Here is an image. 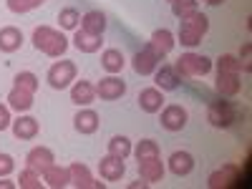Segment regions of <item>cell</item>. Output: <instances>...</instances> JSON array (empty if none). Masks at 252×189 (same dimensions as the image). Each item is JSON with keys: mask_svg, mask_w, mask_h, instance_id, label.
<instances>
[{"mask_svg": "<svg viewBox=\"0 0 252 189\" xmlns=\"http://www.w3.org/2000/svg\"><path fill=\"white\" fill-rule=\"evenodd\" d=\"M217 91L222 98H232L240 94V63H237V56L232 53H224L217 58Z\"/></svg>", "mask_w": 252, "mask_h": 189, "instance_id": "6da1fadb", "label": "cell"}, {"mask_svg": "<svg viewBox=\"0 0 252 189\" xmlns=\"http://www.w3.org/2000/svg\"><path fill=\"white\" fill-rule=\"evenodd\" d=\"M33 46L40 53H46L48 58H61L63 53H66V48H68V38L63 35L61 31L51 28V26H38L33 31Z\"/></svg>", "mask_w": 252, "mask_h": 189, "instance_id": "7a4b0ae2", "label": "cell"}, {"mask_svg": "<svg viewBox=\"0 0 252 189\" xmlns=\"http://www.w3.org/2000/svg\"><path fill=\"white\" fill-rule=\"evenodd\" d=\"M207 31H209V18H207L204 13L197 10L194 15H189V18H182V20H179V33H177V38H179L182 46L194 48V46L202 43V38L207 35Z\"/></svg>", "mask_w": 252, "mask_h": 189, "instance_id": "3957f363", "label": "cell"}, {"mask_svg": "<svg viewBox=\"0 0 252 189\" xmlns=\"http://www.w3.org/2000/svg\"><path fill=\"white\" fill-rule=\"evenodd\" d=\"M174 71L179 78H197V76H207L212 71V61L202 53H182L174 63Z\"/></svg>", "mask_w": 252, "mask_h": 189, "instance_id": "277c9868", "label": "cell"}, {"mask_svg": "<svg viewBox=\"0 0 252 189\" xmlns=\"http://www.w3.org/2000/svg\"><path fill=\"white\" fill-rule=\"evenodd\" d=\"M207 119L215 129H229L237 119H240V109L235 106L232 101L220 98V101H209V109H207Z\"/></svg>", "mask_w": 252, "mask_h": 189, "instance_id": "5b68a950", "label": "cell"}, {"mask_svg": "<svg viewBox=\"0 0 252 189\" xmlns=\"http://www.w3.org/2000/svg\"><path fill=\"white\" fill-rule=\"evenodd\" d=\"M71 81H76V63L73 61H56L48 68V83L51 89L63 91L71 86Z\"/></svg>", "mask_w": 252, "mask_h": 189, "instance_id": "8992f818", "label": "cell"}, {"mask_svg": "<svg viewBox=\"0 0 252 189\" xmlns=\"http://www.w3.org/2000/svg\"><path fill=\"white\" fill-rule=\"evenodd\" d=\"M53 161H56V157H53V152L48 149V146H33V149L26 154V166L33 169V172H38L40 177L51 169Z\"/></svg>", "mask_w": 252, "mask_h": 189, "instance_id": "52a82bcc", "label": "cell"}, {"mask_svg": "<svg viewBox=\"0 0 252 189\" xmlns=\"http://www.w3.org/2000/svg\"><path fill=\"white\" fill-rule=\"evenodd\" d=\"M161 61H164V58H161L149 43H146V48H141V51L134 56V63H131V66H134V71H136L139 76H152V73L159 68Z\"/></svg>", "mask_w": 252, "mask_h": 189, "instance_id": "ba28073f", "label": "cell"}, {"mask_svg": "<svg viewBox=\"0 0 252 189\" xmlns=\"http://www.w3.org/2000/svg\"><path fill=\"white\" fill-rule=\"evenodd\" d=\"M96 96L101 98V101H116V98H121L124 94H126V83L119 78V76H106V78H101L98 83H96Z\"/></svg>", "mask_w": 252, "mask_h": 189, "instance_id": "9c48e42d", "label": "cell"}, {"mask_svg": "<svg viewBox=\"0 0 252 189\" xmlns=\"http://www.w3.org/2000/svg\"><path fill=\"white\" fill-rule=\"evenodd\" d=\"M187 109L179 106V103H169V106H164L161 109V126L166 131H182L184 126H187Z\"/></svg>", "mask_w": 252, "mask_h": 189, "instance_id": "30bf717a", "label": "cell"}, {"mask_svg": "<svg viewBox=\"0 0 252 189\" xmlns=\"http://www.w3.org/2000/svg\"><path fill=\"white\" fill-rule=\"evenodd\" d=\"M68 169H71V184L73 187H78V189H106V182H96L86 164L73 161Z\"/></svg>", "mask_w": 252, "mask_h": 189, "instance_id": "8fae6325", "label": "cell"}, {"mask_svg": "<svg viewBox=\"0 0 252 189\" xmlns=\"http://www.w3.org/2000/svg\"><path fill=\"white\" fill-rule=\"evenodd\" d=\"M240 174H242V169L237 164H224L222 169H217V172H212L209 174V179H207V184H209V189H222V187H232L237 179H240Z\"/></svg>", "mask_w": 252, "mask_h": 189, "instance_id": "7c38bea8", "label": "cell"}, {"mask_svg": "<svg viewBox=\"0 0 252 189\" xmlns=\"http://www.w3.org/2000/svg\"><path fill=\"white\" fill-rule=\"evenodd\" d=\"M126 172V164L121 157H114V154H106V157H101L98 161V174L101 179H106V182H119Z\"/></svg>", "mask_w": 252, "mask_h": 189, "instance_id": "4fadbf2b", "label": "cell"}, {"mask_svg": "<svg viewBox=\"0 0 252 189\" xmlns=\"http://www.w3.org/2000/svg\"><path fill=\"white\" fill-rule=\"evenodd\" d=\"M139 174H141V179H146L149 184L161 182L164 179V164H161L159 154L157 157H141L139 159Z\"/></svg>", "mask_w": 252, "mask_h": 189, "instance_id": "5bb4252c", "label": "cell"}, {"mask_svg": "<svg viewBox=\"0 0 252 189\" xmlns=\"http://www.w3.org/2000/svg\"><path fill=\"white\" fill-rule=\"evenodd\" d=\"M139 106H141V111H146V114H159L161 109H164V91L161 89H144L141 94H139Z\"/></svg>", "mask_w": 252, "mask_h": 189, "instance_id": "9a60e30c", "label": "cell"}, {"mask_svg": "<svg viewBox=\"0 0 252 189\" xmlns=\"http://www.w3.org/2000/svg\"><path fill=\"white\" fill-rule=\"evenodd\" d=\"M154 83H157V89H161V91H174V89H179L182 78L177 76L174 66H169V63H161V68L154 71Z\"/></svg>", "mask_w": 252, "mask_h": 189, "instance_id": "2e32d148", "label": "cell"}, {"mask_svg": "<svg viewBox=\"0 0 252 189\" xmlns=\"http://www.w3.org/2000/svg\"><path fill=\"white\" fill-rule=\"evenodd\" d=\"M38 131H40V126H38V119H33V116H18V119L13 121V134H15V139H20V141L35 139Z\"/></svg>", "mask_w": 252, "mask_h": 189, "instance_id": "e0dca14e", "label": "cell"}, {"mask_svg": "<svg viewBox=\"0 0 252 189\" xmlns=\"http://www.w3.org/2000/svg\"><path fill=\"white\" fill-rule=\"evenodd\" d=\"M33 96H35V94L20 89V86H13L10 94H8V106H10L13 111H18V114H26V111L33 109Z\"/></svg>", "mask_w": 252, "mask_h": 189, "instance_id": "ac0fdd59", "label": "cell"}, {"mask_svg": "<svg viewBox=\"0 0 252 189\" xmlns=\"http://www.w3.org/2000/svg\"><path fill=\"white\" fill-rule=\"evenodd\" d=\"M73 126L78 134H96L98 131V114L94 109H81L76 116H73Z\"/></svg>", "mask_w": 252, "mask_h": 189, "instance_id": "d6986e66", "label": "cell"}, {"mask_svg": "<svg viewBox=\"0 0 252 189\" xmlns=\"http://www.w3.org/2000/svg\"><path fill=\"white\" fill-rule=\"evenodd\" d=\"M20 46H23V33H20V28H15V26L0 28V51L15 53V51H20Z\"/></svg>", "mask_w": 252, "mask_h": 189, "instance_id": "ffe728a7", "label": "cell"}, {"mask_svg": "<svg viewBox=\"0 0 252 189\" xmlns=\"http://www.w3.org/2000/svg\"><path fill=\"white\" fill-rule=\"evenodd\" d=\"M81 31H86L91 35H103V31H106V15L101 10H89L86 15H81Z\"/></svg>", "mask_w": 252, "mask_h": 189, "instance_id": "44dd1931", "label": "cell"}, {"mask_svg": "<svg viewBox=\"0 0 252 189\" xmlns=\"http://www.w3.org/2000/svg\"><path fill=\"white\" fill-rule=\"evenodd\" d=\"M174 33L172 31H166V28H159V31H154L152 33V40H149V46L164 58L166 53H172V48H174Z\"/></svg>", "mask_w": 252, "mask_h": 189, "instance_id": "7402d4cb", "label": "cell"}, {"mask_svg": "<svg viewBox=\"0 0 252 189\" xmlns=\"http://www.w3.org/2000/svg\"><path fill=\"white\" fill-rule=\"evenodd\" d=\"M94 98H96V89L89 81H76L71 86V101L76 106H89V103H94Z\"/></svg>", "mask_w": 252, "mask_h": 189, "instance_id": "603a6c76", "label": "cell"}, {"mask_svg": "<svg viewBox=\"0 0 252 189\" xmlns=\"http://www.w3.org/2000/svg\"><path fill=\"white\" fill-rule=\"evenodd\" d=\"M194 169V157L189 152H174L169 157V172L177 177H187L189 172Z\"/></svg>", "mask_w": 252, "mask_h": 189, "instance_id": "cb8c5ba5", "label": "cell"}, {"mask_svg": "<svg viewBox=\"0 0 252 189\" xmlns=\"http://www.w3.org/2000/svg\"><path fill=\"white\" fill-rule=\"evenodd\" d=\"M101 43H103L101 35H91L81 28H76V33H73V46L81 53H96V51H101Z\"/></svg>", "mask_w": 252, "mask_h": 189, "instance_id": "d4e9b609", "label": "cell"}, {"mask_svg": "<svg viewBox=\"0 0 252 189\" xmlns=\"http://www.w3.org/2000/svg\"><path fill=\"white\" fill-rule=\"evenodd\" d=\"M43 182L53 189H63V187H68L71 184V169L68 166H51V169L43 174Z\"/></svg>", "mask_w": 252, "mask_h": 189, "instance_id": "484cf974", "label": "cell"}, {"mask_svg": "<svg viewBox=\"0 0 252 189\" xmlns=\"http://www.w3.org/2000/svg\"><path fill=\"white\" fill-rule=\"evenodd\" d=\"M101 66L106 68L109 73H119L124 66H126V61H124V53L116 51V48H106L101 53Z\"/></svg>", "mask_w": 252, "mask_h": 189, "instance_id": "4316f807", "label": "cell"}, {"mask_svg": "<svg viewBox=\"0 0 252 189\" xmlns=\"http://www.w3.org/2000/svg\"><path fill=\"white\" fill-rule=\"evenodd\" d=\"M58 23H61L63 31H76L81 26V13L76 8H63L58 13Z\"/></svg>", "mask_w": 252, "mask_h": 189, "instance_id": "83f0119b", "label": "cell"}, {"mask_svg": "<svg viewBox=\"0 0 252 189\" xmlns=\"http://www.w3.org/2000/svg\"><path fill=\"white\" fill-rule=\"evenodd\" d=\"M131 139L129 136H114L111 141H109V154H114V157H121V159H126L131 154Z\"/></svg>", "mask_w": 252, "mask_h": 189, "instance_id": "f1b7e54d", "label": "cell"}, {"mask_svg": "<svg viewBox=\"0 0 252 189\" xmlns=\"http://www.w3.org/2000/svg\"><path fill=\"white\" fill-rule=\"evenodd\" d=\"M199 10V0H172V13L182 20Z\"/></svg>", "mask_w": 252, "mask_h": 189, "instance_id": "f546056e", "label": "cell"}, {"mask_svg": "<svg viewBox=\"0 0 252 189\" xmlns=\"http://www.w3.org/2000/svg\"><path fill=\"white\" fill-rule=\"evenodd\" d=\"M46 182H40V174L38 172H33V169H26L20 172V177H18V189H40Z\"/></svg>", "mask_w": 252, "mask_h": 189, "instance_id": "4dcf8cb0", "label": "cell"}, {"mask_svg": "<svg viewBox=\"0 0 252 189\" xmlns=\"http://www.w3.org/2000/svg\"><path fill=\"white\" fill-rule=\"evenodd\" d=\"M13 86H20V89L35 94V91H38V76H35L33 71H20V73L13 78Z\"/></svg>", "mask_w": 252, "mask_h": 189, "instance_id": "1f68e13d", "label": "cell"}, {"mask_svg": "<svg viewBox=\"0 0 252 189\" xmlns=\"http://www.w3.org/2000/svg\"><path fill=\"white\" fill-rule=\"evenodd\" d=\"M43 3H46V0H8V10L23 15V13H31V10L40 8Z\"/></svg>", "mask_w": 252, "mask_h": 189, "instance_id": "d6a6232c", "label": "cell"}, {"mask_svg": "<svg viewBox=\"0 0 252 189\" xmlns=\"http://www.w3.org/2000/svg\"><path fill=\"white\" fill-rule=\"evenodd\" d=\"M131 152L136 154V159H141V157H157L159 154V144L154 139H141L136 144V149H131Z\"/></svg>", "mask_w": 252, "mask_h": 189, "instance_id": "836d02e7", "label": "cell"}, {"mask_svg": "<svg viewBox=\"0 0 252 189\" xmlns=\"http://www.w3.org/2000/svg\"><path fill=\"white\" fill-rule=\"evenodd\" d=\"M237 63H240V73H250L252 71V43H245L242 46Z\"/></svg>", "mask_w": 252, "mask_h": 189, "instance_id": "e575fe53", "label": "cell"}, {"mask_svg": "<svg viewBox=\"0 0 252 189\" xmlns=\"http://www.w3.org/2000/svg\"><path fill=\"white\" fill-rule=\"evenodd\" d=\"M13 169H15V161H13V157H10V154H0V177H8V174H13Z\"/></svg>", "mask_w": 252, "mask_h": 189, "instance_id": "d590c367", "label": "cell"}, {"mask_svg": "<svg viewBox=\"0 0 252 189\" xmlns=\"http://www.w3.org/2000/svg\"><path fill=\"white\" fill-rule=\"evenodd\" d=\"M10 106H5V103H0V131H5L10 126Z\"/></svg>", "mask_w": 252, "mask_h": 189, "instance_id": "8d00e7d4", "label": "cell"}, {"mask_svg": "<svg viewBox=\"0 0 252 189\" xmlns=\"http://www.w3.org/2000/svg\"><path fill=\"white\" fill-rule=\"evenodd\" d=\"M0 189H18V182H8L5 177H0Z\"/></svg>", "mask_w": 252, "mask_h": 189, "instance_id": "74e56055", "label": "cell"}, {"mask_svg": "<svg viewBox=\"0 0 252 189\" xmlns=\"http://www.w3.org/2000/svg\"><path fill=\"white\" fill-rule=\"evenodd\" d=\"M139 187H141V189H149L152 184L146 182V179H139V182H131V184H129V189H139Z\"/></svg>", "mask_w": 252, "mask_h": 189, "instance_id": "f35d334b", "label": "cell"}, {"mask_svg": "<svg viewBox=\"0 0 252 189\" xmlns=\"http://www.w3.org/2000/svg\"><path fill=\"white\" fill-rule=\"evenodd\" d=\"M204 3H207V5H222L224 0H204Z\"/></svg>", "mask_w": 252, "mask_h": 189, "instance_id": "ab89813d", "label": "cell"}, {"mask_svg": "<svg viewBox=\"0 0 252 189\" xmlns=\"http://www.w3.org/2000/svg\"><path fill=\"white\" fill-rule=\"evenodd\" d=\"M169 3H172V0H169Z\"/></svg>", "mask_w": 252, "mask_h": 189, "instance_id": "60d3db41", "label": "cell"}]
</instances>
